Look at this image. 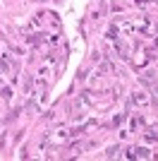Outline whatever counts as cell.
Returning a JSON list of instances; mask_svg holds the SVG:
<instances>
[{"label": "cell", "mask_w": 158, "mask_h": 161, "mask_svg": "<svg viewBox=\"0 0 158 161\" xmlns=\"http://www.w3.org/2000/svg\"><path fill=\"white\" fill-rule=\"evenodd\" d=\"M0 94L5 96V99H10V96H12V89H10V87H5V89H3V92H0Z\"/></svg>", "instance_id": "3957f363"}, {"label": "cell", "mask_w": 158, "mask_h": 161, "mask_svg": "<svg viewBox=\"0 0 158 161\" xmlns=\"http://www.w3.org/2000/svg\"><path fill=\"white\" fill-rule=\"evenodd\" d=\"M129 156H139V159H151V152L146 147H139V149H132Z\"/></svg>", "instance_id": "6da1fadb"}, {"label": "cell", "mask_w": 158, "mask_h": 161, "mask_svg": "<svg viewBox=\"0 0 158 161\" xmlns=\"http://www.w3.org/2000/svg\"><path fill=\"white\" fill-rule=\"evenodd\" d=\"M132 101H134V103H139V106H146V103H149V96H144L141 92H139V94L132 96Z\"/></svg>", "instance_id": "7a4b0ae2"}]
</instances>
